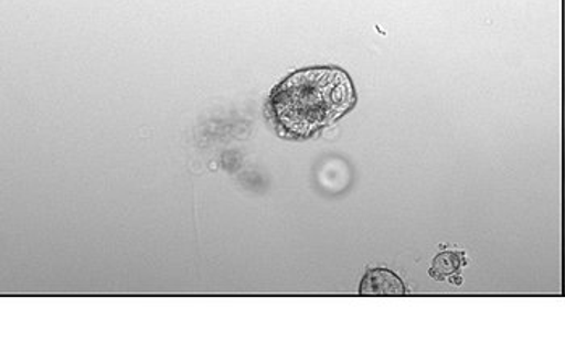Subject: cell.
<instances>
[{
    "instance_id": "1",
    "label": "cell",
    "mask_w": 565,
    "mask_h": 339,
    "mask_svg": "<svg viewBox=\"0 0 565 339\" xmlns=\"http://www.w3.org/2000/svg\"><path fill=\"white\" fill-rule=\"evenodd\" d=\"M351 76L337 66H312L286 76L271 91L268 107L275 125L292 138H310L337 124L355 106Z\"/></svg>"
},
{
    "instance_id": "2",
    "label": "cell",
    "mask_w": 565,
    "mask_h": 339,
    "mask_svg": "<svg viewBox=\"0 0 565 339\" xmlns=\"http://www.w3.org/2000/svg\"><path fill=\"white\" fill-rule=\"evenodd\" d=\"M361 295L365 296H397L404 295V285L399 276L385 268L367 272L361 283Z\"/></svg>"
},
{
    "instance_id": "3",
    "label": "cell",
    "mask_w": 565,
    "mask_h": 339,
    "mask_svg": "<svg viewBox=\"0 0 565 339\" xmlns=\"http://www.w3.org/2000/svg\"><path fill=\"white\" fill-rule=\"evenodd\" d=\"M463 258L462 255L446 251L436 255L434 265H431L430 275L435 279H445L446 276L455 275L462 267Z\"/></svg>"
}]
</instances>
